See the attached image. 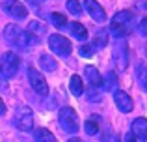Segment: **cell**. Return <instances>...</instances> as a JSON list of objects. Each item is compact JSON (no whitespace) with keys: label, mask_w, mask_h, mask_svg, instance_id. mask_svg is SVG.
<instances>
[{"label":"cell","mask_w":147,"mask_h":142,"mask_svg":"<svg viewBox=\"0 0 147 142\" xmlns=\"http://www.w3.org/2000/svg\"><path fill=\"white\" fill-rule=\"evenodd\" d=\"M110 32H112V36H115V37H125L127 34H129V26L112 24V26H110Z\"/></svg>","instance_id":"cell-20"},{"label":"cell","mask_w":147,"mask_h":142,"mask_svg":"<svg viewBox=\"0 0 147 142\" xmlns=\"http://www.w3.org/2000/svg\"><path fill=\"white\" fill-rule=\"evenodd\" d=\"M58 120H60V125L63 127L65 133L75 135V133L78 131V116H76L75 109H71V107H63V109H60V112H58Z\"/></svg>","instance_id":"cell-2"},{"label":"cell","mask_w":147,"mask_h":142,"mask_svg":"<svg viewBox=\"0 0 147 142\" xmlns=\"http://www.w3.org/2000/svg\"><path fill=\"white\" fill-rule=\"evenodd\" d=\"M34 140L36 142H56V137L45 127H37L34 131Z\"/></svg>","instance_id":"cell-15"},{"label":"cell","mask_w":147,"mask_h":142,"mask_svg":"<svg viewBox=\"0 0 147 142\" xmlns=\"http://www.w3.org/2000/svg\"><path fill=\"white\" fill-rule=\"evenodd\" d=\"M88 97H90L91 103H99L100 97H102V95H100V88H93V86H91L90 90H88Z\"/></svg>","instance_id":"cell-23"},{"label":"cell","mask_w":147,"mask_h":142,"mask_svg":"<svg viewBox=\"0 0 147 142\" xmlns=\"http://www.w3.org/2000/svg\"><path fill=\"white\" fill-rule=\"evenodd\" d=\"M91 52H93V47H91V45H82V47H80V54H82L84 58H90Z\"/></svg>","instance_id":"cell-26"},{"label":"cell","mask_w":147,"mask_h":142,"mask_svg":"<svg viewBox=\"0 0 147 142\" xmlns=\"http://www.w3.org/2000/svg\"><path fill=\"white\" fill-rule=\"evenodd\" d=\"M114 58L117 60L119 69L125 71V69H127V66H129V45H127V41H117V43H115Z\"/></svg>","instance_id":"cell-8"},{"label":"cell","mask_w":147,"mask_h":142,"mask_svg":"<svg viewBox=\"0 0 147 142\" xmlns=\"http://www.w3.org/2000/svg\"><path fill=\"white\" fill-rule=\"evenodd\" d=\"M145 7H147V4H145Z\"/></svg>","instance_id":"cell-35"},{"label":"cell","mask_w":147,"mask_h":142,"mask_svg":"<svg viewBox=\"0 0 147 142\" xmlns=\"http://www.w3.org/2000/svg\"><path fill=\"white\" fill-rule=\"evenodd\" d=\"M138 32H140L142 36H147V17L140 21V24H138Z\"/></svg>","instance_id":"cell-27"},{"label":"cell","mask_w":147,"mask_h":142,"mask_svg":"<svg viewBox=\"0 0 147 142\" xmlns=\"http://www.w3.org/2000/svg\"><path fill=\"white\" fill-rule=\"evenodd\" d=\"M132 11H129V10H123V11H119V13H115L114 15V19H112V24H117V26H127L130 21H132Z\"/></svg>","instance_id":"cell-14"},{"label":"cell","mask_w":147,"mask_h":142,"mask_svg":"<svg viewBox=\"0 0 147 142\" xmlns=\"http://www.w3.org/2000/svg\"><path fill=\"white\" fill-rule=\"evenodd\" d=\"M86 77H88V80H90V84L93 88L102 86V77H100V73L97 71L95 66H86Z\"/></svg>","instance_id":"cell-12"},{"label":"cell","mask_w":147,"mask_h":142,"mask_svg":"<svg viewBox=\"0 0 147 142\" xmlns=\"http://www.w3.org/2000/svg\"><path fill=\"white\" fill-rule=\"evenodd\" d=\"M108 43V34L106 32H99L97 36H95V41H93V47L95 49H104Z\"/></svg>","instance_id":"cell-19"},{"label":"cell","mask_w":147,"mask_h":142,"mask_svg":"<svg viewBox=\"0 0 147 142\" xmlns=\"http://www.w3.org/2000/svg\"><path fill=\"white\" fill-rule=\"evenodd\" d=\"M100 142H119V137L114 135V133H108V135H104L100 139Z\"/></svg>","instance_id":"cell-28"},{"label":"cell","mask_w":147,"mask_h":142,"mask_svg":"<svg viewBox=\"0 0 147 142\" xmlns=\"http://www.w3.org/2000/svg\"><path fill=\"white\" fill-rule=\"evenodd\" d=\"M114 86V73H110V75H108V86L106 88H112Z\"/></svg>","instance_id":"cell-30"},{"label":"cell","mask_w":147,"mask_h":142,"mask_svg":"<svg viewBox=\"0 0 147 142\" xmlns=\"http://www.w3.org/2000/svg\"><path fill=\"white\" fill-rule=\"evenodd\" d=\"M114 101H115V107H117L121 112H130V110L134 109L132 97H130L127 92H115L114 94Z\"/></svg>","instance_id":"cell-10"},{"label":"cell","mask_w":147,"mask_h":142,"mask_svg":"<svg viewBox=\"0 0 147 142\" xmlns=\"http://www.w3.org/2000/svg\"><path fill=\"white\" fill-rule=\"evenodd\" d=\"M65 6H67V10L71 11L73 15H76V17L82 13V7H80V2H78V0H67V4H65Z\"/></svg>","instance_id":"cell-21"},{"label":"cell","mask_w":147,"mask_h":142,"mask_svg":"<svg viewBox=\"0 0 147 142\" xmlns=\"http://www.w3.org/2000/svg\"><path fill=\"white\" fill-rule=\"evenodd\" d=\"M69 90H71V94L76 95V97H80V95L84 94V82L78 75L71 77V80H69Z\"/></svg>","instance_id":"cell-16"},{"label":"cell","mask_w":147,"mask_h":142,"mask_svg":"<svg viewBox=\"0 0 147 142\" xmlns=\"http://www.w3.org/2000/svg\"><path fill=\"white\" fill-rule=\"evenodd\" d=\"M0 71L6 77H13L19 71V56L15 52H4L2 62H0Z\"/></svg>","instance_id":"cell-7"},{"label":"cell","mask_w":147,"mask_h":142,"mask_svg":"<svg viewBox=\"0 0 147 142\" xmlns=\"http://www.w3.org/2000/svg\"><path fill=\"white\" fill-rule=\"evenodd\" d=\"M2 10L6 11L7 15L19 19V21H22V19L28 17V10H26V6L21 4L19 0H4V2H2Z\"/></svg>","instance_id":"cell-6"},{"label":"cell","mask_w":147,"mask_h":142,"mask_svg":"<svg viewBox=\"0 0 147 142\" xmlns=\"http://www.w3.org/2000/svg\"><path fill=\"white\" fill-rule=\"evenodd\" d=\"M28 80L30 86L34 88V92L39 95H47L49 94V84L45 80V77L41 75V71H37L36 67H28Z\"/></svg>","instance_id":"cell-5"},{"label":"cell","mask_w":147,"mask_h":142,"mask_svg":"<svg viewBox=\"0 0 147 142\" xmlns=\"http://www.w3.org/2000/svg\"><path fill=\"white\" fill-rule=\"evenodd\" d=\"M50 21H52L58 28H65V26H67V19H65L63 15H60V13H52L50 15Z\"/></svg>","instance_id":"cell-22"},{"label":"cell","mask_w":147,"mask_h":142,"mask_svg":"<svg viewBox=\"0 0 147 142\" xmlns=\"http://www.w3.org/2000/svg\"><path fill=\"white\" fill-rule=\"evenodd\" d=\"M4 37H6L9 43L17 45L19 49L26 51V49H32L37 43V37L34 34H30L28 30H21L17 24H7L4 28Z\"/></svg>","instance_id":"cell-1"},{"label":"cell","mask_w":147,"mask_h":142,"mask_svg":"<svg viewBox=\"0 0 147 142\" xmlns=\"http://www.w3.org/2000/svg\"><path fill=\"white\" fill-rule=\"evenodd\" d=\"M39 66H41V71H47V73H54L58 69V64L52 56L49 54H41L39 56Z\"/></svg>","instance_id":"cell-13"},{"label":"cell","mask_w":147,"mask_h":142,"mask_svg":"<svg viewBox=\"0 0 147 142\" xmlns=\"http://www.w3.org/2000/svg\"><path fill=\"white\" fill-rule=\"evenodd\" d=\"M125 142H136V139L132 137V133H127V137H125Z\"/></svg>","instance_id":"cell-31"},{"label":"cell","mask_w":147,"mask_h":142,"mask_svg":"<svg viewBox=\"0 0 147 142\" xmlns=\"http://www.w3.org/2000/svg\"><path fill=\"white\" fill-rule=\"evenodd\" d=\"M32 2H34V4H37V2H41V0H32Z\"/></svg>","instance_id":"cell-34"},{"label":"cell","mask_w":147,"mask_h":142,"mask_svg":"<svg viewBox=\"0 0 147 142\" xmlns=\"http://www.w3.org/2000/svg\"><path fill=\"white\" fill-rule=\"evenodd\" d=\"M136 75H138V80H140V84H142V90L147 92V64L145 62H138Z\"/></svg>","instance_id":"cell-18"},{"label":"cell","mask_w":147,"mask_h":142,"mask_svg":"<svg viewBox=\"0 0 147 142\" xmlns=\"http://www.w3.org/2000/svg\"><path fill=\"white\" fill-rule=\"evenodd\" d=\"M67 142H82V140H80V139H69Z\"/></svg>","instance_id":"cell-33"},{"label":"cell","mask_w":147,"mask_h":142,"mask_svg":"<svg viewBox=\"0 0 147 142\" xmlns=\"http://www.w3.org/2000/svg\"><path fill=\"white\" fill-rule=\"evenodd\" d=\"M84 4H86V11L90 13V17L93 21H97V22L106 21V13H104L102 6H100L97 0H84Z\"/></svg>","instance_id":"cell-9"},{"label":"cell","mask_w":147,"mask_h":142,"mask_svg":"<svg viewBox=\"0 0 147 142\" xmlns=\"http://www.w3.org/2000/svg\"><path fill=\"white\" fill-rule=\"evenodd\" d=\"M84 127H86L88 135H97V131H99V124H97V122H93V120H88Z\"/></svg>","instance_id":"cell-25"},{"label":"cell","mask_w":147,"mask_h":142,"mask_svg":"<svg viewBox=\"0 0 147 142\" xmlns=\"http://www.w3.org/2000/svg\"><path fill=\"white\" fill-rule=\"evenodd\" d=\"M6 114V105H4V101L0 99V116H4Z\"/></svg>","instance_id":"cell-32"},{"label":"cell","mask_w":147,"mask_h":142,"mask_svg":"<svg viewBox=\"0 0 147 142\" xmlns=\"http://www.w3.org/2000/svg\"><path fill=\"white\" fill-rule=\"evenodd\" d=\"M132 137L134 139H147V120L145 118H136L132 122Z\"/></svg>","instance_id":"cell-11"},{"label":"cell","mask_w":147,"mask_h":142,"mask_svg":"<svg viewBox=\"0 0 147 142\" xmlns=\"http://www.w3.org/2000/svg\"><path fill=\"white\" fill-rule=\"evenodd\" d=\"M67 28L71 30V34L75 37H78V39H82V41L88 39V30H86L84 24H80V22H71V26H67Z\"/></svg>","instance_id":"cell-17"},{"label":"cell","mask_w":147,"mask_h":142,"mask_svg":"<svg viewBox=\"0 0 147 142\" xmlns=\"http://www.w3.org/2000/svg\"><path fill=\"white\" fill-rule=\"evenodd\" d=\"M49 47L52 52H56L58 56H69L71 54V41L61 34H52L49 37Z\"/></svg>","instance_id":"cell-4"},{"label":"cell","mask_w":147,"mask_h":142,"mask_svg":"<svg viewBox=\"0 0 147 142\" xmlns=\"http://www.w3.org/2000/svg\"><path fill=\"white\" fill-rule=\"evenodd\" d=\"M7 90V77L0 71V92H6Z\"/></svg>","instance_id":"cell-29"},{"label":"cell","mask_w":147,"mask_h":142,"mask_svg":"<svg viewBox=\"0 0 147 142\" xmlns=\"http://www.w3.org/2000/svg\"><path fill=\"white\" fill-rule=\"evenodd\" d=\"M43 30H45V26H43V22H39V21H32L30 26H28L30 34H43Z\"/></svg>","instance_id":"cell-24"},{"label":"cell","mask_w":147,"mask_h":142,"mask_svg":"<svg viewBox=\"0 0 147 142\" xmlns=\"http://www.w3.org/2000/svg\"><path fill=\"white\" fill-rule=\"evenodd\" d=\"M15 125L21 131H30L34 127V112L30 107L26 105L17 107V110H15Z\"/></svg>","instance_id":"cell-3"}]
</instances>
